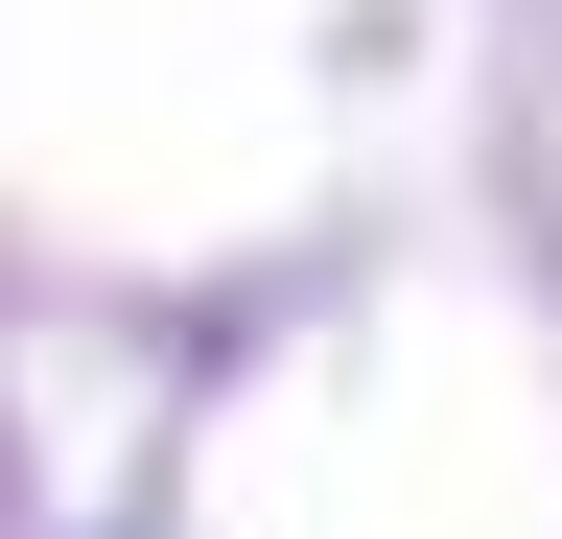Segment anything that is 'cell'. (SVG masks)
<instances>
[]
</instances>
